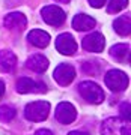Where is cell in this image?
I'll return each mask as SVG.
<instances>
[{
  "label": "cell",
  "instance_id": "2",
  "mask_svg": "<svg viewBox=\"0 0 131 135\" xmlns=\"http://www.w3.org/2000/svg\"><path fill=\"white\" fill-rule=\"evenodd\" d=\"M102 135H131L130 122L119 119V117H110L107 119L101 126Z\"/></svg>",
  "mask_w": 131,
  "mask_h": 135
},
{
  "label": "cell",
  "instance_id": "23",
  "mask_svg": "<svg viewBox=\"0 0 131 135\" xmlns=\"http://www.w3.org/2000/svg\"><path fill=\"white\" fill-rule=\"evenodd\" d=\"M68 135H89V132H86V131H71Z\"/></svg>",
  "mask_w": 131,
  "mask_h": 135
},
{
  "label": "cell",
  "instance_id": "11",
  "mask_svg": "<svg viewBox=\"0 0 131 135\" xmlns=\"http://www.w3.org/2000/svg\"><path fill=\"white\" fill-rule=\"evenodd\" d=\"M5 27L9 30H23L27 24V18L26 15L20 14V12H11L5 17Z\"/></svg>",
  "mask_w": 131,
  "mask_h": 135
},
{
  "label": "cell",
  "instance_id": "15",
  "mask_svg": "<svg viewBox=\"0 0 131 135\" xmlns=\"http://www.w3.org/2000/svg\"><path fill=\"white\" fill-rule=\"evenodd\" d=\"M26 66L33 72H45L47 68H48V60L41 54H33V56H30L27 59Z\"/></svg>",
  "mask_w": 131,
  "mask_h": 135
},
{
  "label": "cell",
  "instance_id": "7",
  "mask_svg": "<svg viewBox=\"0 0 131 135\" xmlns=\"http://www.w3.org/2000/svg\"><path fill=\"white\" fill-rule=\"evenodd\" d=\"M77 117V111L75 107L69 102H60L56 108V119L59 120V123L62 125H69L73 123Z\"/></svg>",
  "mask_w": 131,
  "mask_h": 135
},
{
  "label": "cell",
  "instance_id": "12",
  "mask_svg": "<svg viewBox=\"0 0 131 135\" xmlns=\"http://www.w3.org/2000/svg\"><path fill=\"white\" fill-rule=\"evenodd\" d=\"M27 41H29L32 45L38 47V48H45L50 44V35L47 33V32H44V30L35 29V30H32V32H29Z\"/></svg>",
  "mask_w": 131,
  "mask_h": 135
},
{
  "label": "cell",
  "instance_id": "3",
  "mask_svg": "<svg viewBox=\"0 0 131 135\" xmlns=\"http://www.w3.org/2000/svg\"><path fill=\"white\" fill-rule=\"evenodd\" d=\"M50 114V104L45 101H36L27 104L24 108V116L30 122H42Z\"/></svg>",
  "mask_w": 131,
  "mask_h": 135
},
{
  "label": "cell",
  "instance_id": "14",
  "mask_svg": "<svg viewBox=\"0 0 131 135\" xmlns=\"http://www.w3.org/2000/svg\"><path fill=\"white\" fill-rule=\"evenodd\" d=\"M113 29L121 36H128L131 33V15L125 14L121 15L119 18H116L113 21Z\"/></svg>",
  "mask_w": 131,
  "mask_h": 135
},
{
  "label": "cell",
  "instance_id": "22",
  "mask_svg": "<svg viewBox=\"0 0 131 135\" xmlns=\"http://www.w3.org/2000/svg\"><path fill=\"white\" fill-rule=\"evenodd\" d=\"M35 135H54L51 131H48V129H39V131H36V134Z\"/></svg>",
  "mask_w": 131,
  "mask_h": 135
},
{
  "label": "cell",
  "instance_id": "5",
  "mask_svg": "<svg viewBox=\"0 0 131 135\" xmlns=\"http://www.w3.org/2000/svg\"><path fill=\"white\" fill-rule=\"evenodd\" d=\"M41 15H42V20L50 26H60L63 24L65 21V12H63L59 6H54V5H50V6H45L42 11H41Z\"/></svg>",
  "mask_w": 131,
  "mask_h": 135
},
{
  "label": "cell",
  "instance_id": "25",
  "mask_svg": "<svg viewBox=\"0 0 131 135\" xmlns=\"http://www.w3.org/2000/svg\"><path fill=\"white\" fill-rule=\"evenodd\" d=\"M54 2H57V3H68L69 0H54Z\"/></svg>",
  "mask_w": 131,
  "mask_h": 135
},
{
  "label": "cell",
  "instance_id": "17",
  "mask_svg": "<svg viewBox=\"0 0 131 135\" xmlns=\"http://www.w3.org/2000/svg\"><path fill=\"white\" fill-rule=\"evenodd\" d=\"M110 56L118 62H127L130 56V45L128 44H116L110 48Z\"/></svg>",
  "mask_w": 131,
  "mask_h": 135
},
{
  "label": "cell",
  "instance_id": "6",
  "mask_svg": "<svg viewBox=\"0 0 131 135\" xmlns=\"http://www.w3.org/2000/svg\"><path fill=\"white\" fill-rule=\"evenodd\" d=\"M54 80L56 83H59L60 86H68L73 83V80L75 78V69L73 65L69 63H60L56 69H54Z\"/></svg>",
  "mask_w": 131,
  "mask_h": 135
},
{
  "label": "cell",
  "instance_id": "20",
  "mask_svg": "<svg viewBox=\"0 0 131 135\" xmlns=\"http://www.w3.org/2000/svg\"><path fill=\"white\" fill-rule=\"evenodd\" d=\"M119 111H121V116L124 120H127V122L131 120V105L128 102H122L119 105Z\"/></svg>",
  "mask_w": 131,
  "mask_h": 135
},
{
  "label": "cell",
  "instance_id": "21",
  "mask_svg": "<svg viewBox=\"0 0 131 135\" xmlns=\"http://www.w3.org/2000/svg\"><path fill=\"white\" fill-rule=\"evenodd\" d=\"M106 2L107 0H89V3H91L92 8H102Z\"/></svg>",
  "mask_w": 131,
  "mask_h": 135
},
{
  "label": "cell",
  "instance_id": "19",
  "mask_svg": "<svg viewBox=\"0 0 131 135\" xmlns=\"http://www.w3.org/2000/svg\"><path fill=\"white\" fill-rule=\"evenodd\" d=\"M127 6H128V0H110V3L107 5V12L116 14V12L125 9Z\"/></svg>",
  "mask_w": 131,
  "mask_h": 135
},
{
  "label": "cell",
  "instance_id": "18",
  "mask_svg": "<svg viewBox=\"0 0 131 135\" xmlns=\"http://www.w3.org/2000/svg\"><path fill=\"white\" fill-rule=\"evenodd\" d=\"M15 114H17V111H15L14 107H11V105H2L0 107V122L8 123V122H11L15 117Z\"/></svg>",
  "mask_w": 131,
  "mask_h": 135
},
{
  "label": "cell",
  "instance_id": "1",
  "mask_svg": "<svg viewBox=\"0 0 131 135\" xmlns=\"http://www.w3.org/2000/svg\"><path fill=\"white\" fill-rule=\"evenodd\" d=\"M78 93L89 104H101L106 99L104 90L93 81H83L78 84Z\"/></svg>",
  "mask_w": 131,
  "mask_h": 135
},
{
  "label": "cell",
  "instance_id": "16",
  "mask_svg": "<svg viewBox=\"0 0 131 135\" xmlns=\"http://www.w3.org/2000/svg\"><path fill=\"white\" fill-rule=\"evenodd\" d=\"M17 66V57L15 54L9 50H3L0 51V69L3 72H11L14 71Z\"/></svg>",
  "mask_w": 131,
  "mask_h": 135
},
{
  "label": "cell",
  "instance_id": "24",
  "mask_svg": "<svg viewBox=\"0 0 131 135\" xmlns=\"http://www.w3.org/2000/svg\"><path fill=\"white\" fill-rule=\"evenodd\" d=\"M3 93H5V83L0 80V99H2V96H3Z\"/></svg>",
  "mask_w": 131,
  "mask_h": 135
},
{
  "label": "cell",
  "instance_id": "13",
  "mask_svg": "<svg viewBox=\"0 0 131 135\" xmlns=\"http://www.w3.org/2000/svg\"><path fill=\"white\" fill-rule=\"evenodd\" d=\"M73 27L77 32H86L95 27V20L87 14H77L73 20Z\"/></svg>",
  "mask_w": 131,
  "mask_h": 135
},
{
  "label": "cell",
  "instance_id": "4",
  "mask_svg": "<svg viewBox=\"0 0 131 135\" xmlns=\"http://www.w3.org/2000/svg\"><path fill=\"white\" fill-rule=\"evenodd\" d=\"M104 81L112 92H124L128 87V75L119 69H112L106 74Z\"/></svg>",
  "mask_w": 131,
  "mask_h": 135
},
{
  "label": "cell",
  "instance_id": "8",
  "mask_svg": "<svg viewBox=\"0 0 131 135\" xmlns=\"http://www.w3.org/2000/svg\"><path fill=\"white\" fill-rule=\"evenodd\" d=\"M17 92L18 93H45L47 92V87L45 84L42 83H38V81H33V80H30V78H20L18 81H17Z\"/></svg>",
  "mask_w": 131,
  "mask_h": 135
},
{
  "label": "cell",
  "instance_id": "9",
  "mask_svg": "<svg viewBox=\"0 0 131 135\" xmlns=\"http://www.w3.org/2000/svg\"><path fill=\"white\" fill-rule=\"evenodd\" d=\"M82 45L86 51H91V53H101L102 50H104V47H106V39H104V36H102L101 33L95 32V33L87 35L86 38H83Z\"/></svg>",
  "mask_w": 131,
  "mask_h": 135
},
{
  "label": "cell",
  "instance_id": "10",
  "mask_svg": "<svg viewBox=\"0 0 131 135\" xmlns=\"http://www.w3.org/2000/svg\"><path fill=\"white\" fill-rule=\"evenodd\" d=\"M56 48L63 56H73L77 51V44L69 33H62L56 39Z\"/></svg>",
  "mask_w": 131,
  "mask_h": 135
}]
</instances>
